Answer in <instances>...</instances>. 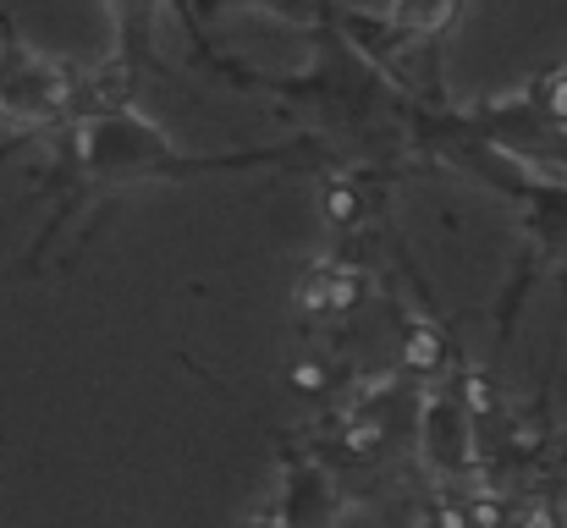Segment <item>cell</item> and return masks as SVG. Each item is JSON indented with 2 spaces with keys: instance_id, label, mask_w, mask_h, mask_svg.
Masks as SVG:
<instances>
[{
  "instance_id": "6da1fadb",
  "label": "cell",
  "mask_w": 567,
  "mask_h": 528,
  "mask_svg": "<svg viewBox=\"0 0 567 528\" xmlns=\"http://www.w3.org/2000/svg\"><path fill=\"white\" fill-rule=\"evenodd\" d=\"M337 176L342 155L320 133H292L281 144L259 149H215L198 155L183 149L155 116H144L122 89H100L61 133L44 138L39 161V237L22 253V270H39L44 253L61 242L66 226H78L89 209H100L116 193L133 187H172V182H204V176Z\"/></svg>"
},
{
  "instance_id": "7a4b0ae2",
  "label": "cell",
  "mask_w": 567,
  "mask_h": 528,
  "mask_svg": "<svg viewBox=\"0 0 567 528\" xmlns=\"http://www.w3.org/2000/svg\"><path fill=\"white\" fill-rule=\"evenodd\" d=\"M94 94L100 89H89V77L72 72L61 55L39 50L0 0V133H11L0 138V161L22 144H44L50 133H61Z\"/></svg>"
},
{
  "instance_id": "3957f363",
  "label": "cell",
  "mask_w": 567,
  "mask_h": 528,
  "mask_svg": "<svg viewBox=\"0 0 567 528\" xmlns=\"http://www.w3.org/2000/svg\"><path fill=\"white\" fill-rule=\"evenodd\" d=\"M413 446H419V463L435 479H463L474 468V402H468V385L463 380L435 385L419 402Z\"/></svg>"
},
{
  "instance_id": "277c9868",
  "label": "cell",
  "mask_w": 567,
  "mask_h": 528,
  "mask_svg": "<svg viewBox=\"0 0 567 528\" xmlns=\"http://www.w3.org/2000/svg\"><path fill=\"white\" fill-rule=\"evenodd\" d=\"M342 513V490L337 474L326 468V457L309 446H281V479L276 496L265 507V528H331Z\"/></svg>"
},
{
  "instance_id": "5b68a950",
  "label": "cell",
  "mask_w": 567,
  "mask_h": 528,
  "mask_svg": "<svg viewBox=\"0 0 567 528\" xmlns=\"http://www.w3.org/2000/svg\"><path fill=\"white\" fill-rule=\"evenodd\" d=\"M215 11H265V17H281L298 28H320L326 0H215Z\"/></svg>"
},
{
  "instance_id": "8992f818",
  "label": "cell",
  "mask_w": 567,
  "mask_h": 528,
  "mask_svg": "<svg viewBox=\"0 0 567 528\" xmlns=\"http://www.w3.org/2000/svg\"><path fill=\"white\" fill-rule=\"evenodd\" d=\"M413 528H452V524H446L441 513H424V518H419V524H413Z\"/></svg>"
},
{
  "instance_id": "52a82bcc",
  "label": "cell",
  "mask_w": 567,
  "mask_h": 528,
  "mask_svg": "<svg viewBox=\"0 0 567 528\" xmlns=\"http://www.w3.org/2000/svg\"><path fill=\"white\" fill-rule=\"evenodd\" d=\"M0 528H11V524H6V518H0Z\"/></svg>"
}]
</instances>
